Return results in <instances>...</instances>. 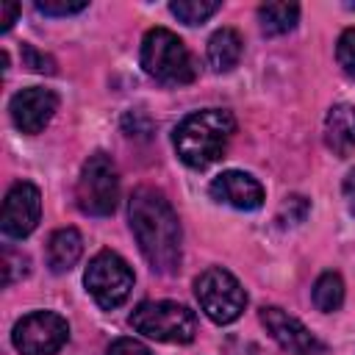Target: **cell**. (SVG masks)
I'll return each mask as SVG.
<instances>
[{
  "instance_id": "6da1fadb",
  "label": "cell",
  "mask_w": 355,
  "mask_h": 355,
  "mask_svg": "<svg viewBox=\"0 0 355 355\" xmlns=\"http://www.w3.org/2000/svg\"><path fill=\"white\" fill-rule=\"evenodd\" d=\"M130 230L139 241L141 255L158 275H172L180 266V219L164 191L139 186L128 202Z\"/></svg>"
},
{
  "instance_id": "7a4b0ae2",
  "label": "cell",
  "mask_w": 355,
  "mask_h": 355,
  "mask_svg": "<svg viewBox=\"0 0 355 355\" xmlns=\"http://www.w3.org/2000/svg\"><path fill=\"white\" fill-rule=\"evenodd\" d=\"M236 133V119L225 108H202L183 116L172 133L178 158L191 169H205L219 161Z\"/></svg>"
},
{
  "instance_id": "3957f363",
  "label": "cell",
  "mask_w": 355,
  "mask_h": 355,
  "mask_svg": "<svg viewBox=\"0 0 355 355\" xmlns=\"http://www.w3.org/2000/svg\"><path fill=\"white\" fill-rule=\"evenodd\" d=\"M141 67L150 78H155L161 83H169V86L191 83L194 75H197L189 47L169 28H150L144 33V39H141Z\"/></svg>"
},
{
  "instance_id": "277c9868",
  "label": "cell",
  "mask_w": 355,
  "mask_h": 355,
  "mask_svg": "<svg viewBox=\"0 0 355 355\" xmlns=\"http://www.w3.org/2000/svg\"><path fill=\"white\" fill-rule=\"evenodd\" d=\"M130 324L136 333L166 341V344H189L197 333V316L180 302L158 300V302H141L130 313Z\"/></svg>"
},
{
  "instance_id": "5b68a950",
  "label": "cell",
  "mask_w": 355,
  "mask_h": 355,
  "mask_svg": "<svg viewBox=\"0 0 355 355\" xmlns=\"http://www.w3.org/2000/svg\"><path fill=\"white\" fill-rule=\"evenodd\" d=\"M78 208L89 216H108L119 200V175L108 153H94L86 158L75 186Z\"/></svg>"
},
{
  "instance_id": "8992f818",
  "label": "cell",
  "mask_w": 355,
  "mask_h": 355,
  "mask_svg": "<svg viewBox=\"0 0 355 355\" xmlns=\"http://www.w3.org/2000/svg\"><path fill=\"white\" fill-rule=\"evenodd\" d=\"M194 294H197V302L205 311V316L216 324L236 322L247 305V294H244L241 283L222 266L205 269L194 280Z\"/></svg>"
},
{
  "instance_id": "52a82bcc",
  "label": "cell",
  "mask_w": 355,
  "mask_h": 355,
  "mask_svg": "<svg viewBox=\"0 0 355 355\" xmlns=\"http://www.w3.org/2000/svg\"><path fill=\"white\" fill-rule=\"evenodd\" d=\"M83 286L100 308L111 311L128 300V294L133 288V269L128 266V261L119 252L103 250L89 261V266L83 272Z\"/></svg>"
},
{
  "instance_id": "ba28073f",
  "label": "cell",
  "mask_w": 355,
  "mask_h": 355,
  "mask_svg": "<svg viewBox=\"0 0 355 355\" xmlns=\"http://www.w3.org/2000/svg\"><path fill=\"white\" fill-rule=\"evenodd\" d=\"M69 338V324L61 313L33 311L11 330V344L19 355H55Z\"/></svg>"
},
{
  "instance_id": "9c48e42d",
  "label": "cell",
  "mask_w": 355,
  "mask_h": 355,
  "mask_svg": "<svg viewBox=\"0 0 355 355\" xmlns=\"http://www.w3.org/2000/svg\"><path fill=\"white\" fill-rule=\"evenodd\" d=\"M42 214V194L33 183L19 180L8 189L3 200V214H0V227L8 239H25L33 233L36 222Z\"/></svg>"
},
{
  "instance_id": "30bf717a",
  "label": "cell",
  "mask_w": 355,
  "mask_h": 355,
  "mask_svg": "<svg viewBox=\"0 0 355 355\" xmlns=\"http://www.w3.org/2000/svg\"><path fill=\"white\" fill-rule=\"evenodd\" d=\"M261 322L286 352H291V355H327V347L300 319L288 316L286 311H280L275 305L261 308Z\"/></svg>"
},
{
  "instance_id": "8fae6325",
  "label": "cell",
  "mask_w": 355,
  "mask_h": 355,
  "mask_svg": "<svg viewBox=\"0 0 355 355\" xmlns=\"http://www.w3.org/2000/svg\"><path fill=\"white\" fill-rule=\"evenodd\" d=\"M55 108H58V97H55V92L44 89V86H28V89L17 92L8 103L14 128L22 133H31V136L44 130V125L53 119Z\"/></svg>"
},
{
  "instance_id": "7c38bea8",
  "label": "cell",
  "mask_w": 355,
  "mask_h": 355,
  "mask_svg": "<svg viewBox=\"0 0 355 355\" xmlns=\"http://www.w3.org/2000/svg\"><path fill=\"white\" fill-rule=\"evenodd\" d=\"M211 197L216 202H225V205L239 208V211H255L263 205V186L247 172L230 169V172H222L214 178Z\"/></svg>"
},
{
  "instance_id": "4fadbf2b",
  "label": "cell",
  "mask_w": 355,
  "mask_h": 355,
  "mask_svg": "<svg viewBox=\"0 0 355 355\" xmlns=\"http://www.w3.org/2000/svg\"><path fill=\"white\" fill-rule=\"evenodd\" d=\"M324 144L338 155L347 158L355 150V108L347 103H336L324 116Z\"/></svg>"
},
{
  "instance_id": "5bb4252c",
  "label": "cell",
  "mask_w": 355,
  "mask_h": 355,
  "mask_svg": "<svg viewBox=\"0 0 355 355\" xmlns=\"http://www.w3.org/2000/svg\"><path fill=\"white\" fill-rule=\"evenodd\" d=\"M241 50H244V42H241L239 31L236 28H219L211 33L205 55H208V64L214 72H230L239 64Z\"/></svg>"
},
{
  "instance_id": "9a60e30c",
  "label": "cell",
  "mask_w": 355,
  "mask_h": 355,
  "mask_svg": "<svg viewBox=\"0 0 355 355\" xmlns=\"http://www.w3.org/2000/svg\"><path fill=\"white\" fill-rule=\"evenodd\" d=\"M83 252V239L75 227H58L47 241V266L53 272H69Z\"/></svg>"
},
{
  "instance_id": "2e32d148",
  "label": "cell",
  "mask_w": 355,
  "mask_h": 355,
  "mask_svg": "<svg viewBox=\"0 0 355 355\" xmlns=\"http://www.w3.org/2000/svg\"><path fill=\"white\" fill-rule=\"evenodd\" d=\"M300 19V6L297 3H263L258 6V22L266 36H280L288 33Z\"/></svg>"
},
{
  "instance_id": "e0dca14e",
  "label": "cell",
  "mask_w": 355,
  "mask_h": 355,
  "mask_svg": "<svg viewBox=\"0 0 355 355\" xmlns=\"http://www.w3.org/2000/svg\"><path fill=\"white\" fill-rule=\"evenodd\" d=\"M313 305L324 313H333L344 302V280L338 272H322L313 283Z\"/></svg>"
},
{
  "instance_id": "ac0fdd59",
  "label": "cell",
  "mask_w": 355,
  "mask_h": 355,
  "mask_svg": "<svg viewBox=\"0 0 355 355\" xmlns=\"http://www.w3.org/2000/svg\"><path fill=\"white\" fill-rule=\"evenodd\" d=\"M219 8H222V3H216V0H175V3H169V11L186 25H200L208 17H214Z\"/></svg>"
},
{
  "instance_id": "d6986e66",
  "label": "cell",
  "mask_w": 355,
  "mask_h": 355,
  "mask_svg": "<svg viewBox=\"0 0 355 355\" xmlns=\"http://www.w3.org/2000/svg\"><path fill=\"white\" fill-rule=\"evenodd\" d=\"M336 58H338V67H341L349 78H355V28H347V31L338 36Z\"/></svg>"
},
{
  "instance_id": "ffe728a7",
  "label": "cell",
  "mask_w": 355,
  "mask_h": 355,
  "mask_svg": "<svg viewBox=\"0 0 355 355\" xmlns=\"http://www.w3.org/2000/svg\"><path fill=\"white\" fill-rule=\"evenodd\" d=\"M83 8H86L83 0H75V3H69V0H36V11L50 14V17H67V14H78Z\"/></svg>"
},
{
  "instance_id": "44dd1931",
  "label": "cell",
  "mask_w": 355,
  "mask_h": 355,
  "mask_svg": "<svg viewBox=\"0 0 355 355\" xmlns=\"http://www.w3.org/2000/svg\"><path fill=\"white\" fill-rule=\"evenodd\" d=\"M22 61L25 67H31L33 72H55V61L44 53H39L33 44H22Z\"/></svg>"
},
{
  "instance_id": "7402d4cb",
  "label": "cell",
  "mask_w": 355,
  "mask_h": 355,
  "mask_svg": "<svg viewBox=\"0 0 355 355\" xmlns=\"http://www.w3.org/2000/svg\"><path fill=\"white\" fill-rule=\"evenodd\" d=\"M108 355H153L141 341H136V338H116L111 347H108Z\"/></svg>"
},
{
  "instance_id": "603a6c76",
  "label": "cell",
  "mask_w": 355,
  "mask_h": 355,
  "mask_svg": "<svg viewBox=\"0 0 355 355\" xmlns=\"http://www.w3.org/2000/svg\"><path fill=\"white\" fill-rule=\"evenodd\" d=\"M19 14V6L17 3H3L0 6V28L3 31H8L11 25H14V17Z\"/></svg>"
},
{
  "instance_id": "cb8c5ba5",
  "label": "cell",
  "mask_w": 355,
  "mask_h": 355,
  "mask_svg": "<svg viewBox=\"0 0 355 355\" xmlns=\"http://www.w3.org/2000/svg\"><path fill=\"white\" fill-rule=\"evenodd\" d=\"M344 197H347L349 211L355 214V169H349L347 178H344Z\"/></svg>"
}]
</instances>
